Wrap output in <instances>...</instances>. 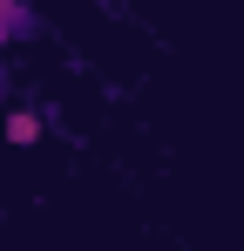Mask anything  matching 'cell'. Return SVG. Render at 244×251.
I'll use <instances>...</instances> for the list:
<instances>
[{
	"label": "cell",
	"mask_w": 244,
	"mask_h": 251,
	"mask_svg": "<svg viewBox=\"0 0 244 251\" xmlns=\"http://www.w3.org/2000/svg\"><path fill=\"white\" fill-rule=\"evenodd\" d=\"M34 34H41L34 7H27V0H0V54H7L14 41H34Z\"/></svg>",
	"instance_id": "1"
},
{
	"label": "cell",
	"mask_w": 244,
	"mask_h": 251,
	"mask_svg": "<svg viewBox=\"0 0 244 251\" xmlns=\"http://www.w3.org/2000/svg\"><path fill=\"white\" fill-rule=\"evenodd\" d=\"M7 143H14V150H34L41 136H48V116H41V109H7Z\"/></svg>",
	"instance_id": "2"
},
{
	"label": "cell",
	"mask_w": 244,
	"mask_h": 251,
	"mask_svg": "<svg viewBox=\"0 0 244 251\" xmlns=\"http://www.w3.org/2000/svg\"><path fill=\"white\" fill-rule=\"evenodd\" d=\"M0 102H7V75H0Z\"/></svg>",
	"instance_id": "3"
}]
</instances>
